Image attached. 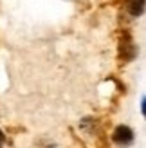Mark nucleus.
<instances>
[{
  "label": "nucleus",
  "instance_id": "1",
  "mask_svg": "<svg viewBox=\"0 0 146 148\" xmlns=\"http://www.w3.org/2000/svg\"><path fill=\"white\" fill-rule=\"evenodd\" d=\"M114 141L117 145H130L134 141V132L128 127H117L114 132Z\"/></svg>",
  "mask_w": 146,
  "mask_h": 148
},
{
  "label": "nucleus",
  "instance_id": "2",
  "mask_svg": "<svg viewBox=\"0 0 146 148\" xmlns=\"http://www.w3.org/2000/svg\"><path fill=\"white\" fill-rule=\"evenodd\" d=\"M144 9V0H130L128 2V11L134 14V16H137V14H141Z\"/></svg>",
  "mask_w": 146,
  "mask_h": 148
},
{
  "label": "nucleus",
  "instance_id": "3",
  "mask_svg": "<svg viewBox=\"0 0 146 148\" xmlns=\"http://www.w3.org/2000/svg\"><path fill=\"white\" fill-rule=\"evenodd\" d=\"M2 145H4V134L0 132V146H2Z\"/></svg>",
  "mask_w": 146,
  "mask_h": 148
}]
</instances>
